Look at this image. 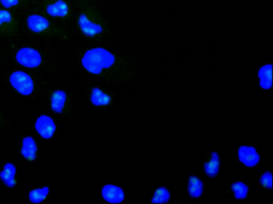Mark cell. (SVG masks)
I'll return each mask as SVG.
<instances>
[{
	"instance_id": "obj_16",
	"label": "cell",
	"mask_w": 273,
	"mask_h": 204,
	"mask_svg": "<svg viewBox=\"0 0 273 204\" xmlns=\"http://www.w3.org/2000/svg\"><path fill=\"white\" fill-rule=\"evenodd\" d=\"M219 155L217 152H213L211 154L209 161L205 164L204 170L206 174L210 177L216 176L219 172Z\"/></svg>"
},
{
	"instance_id": "obj_17",
	"label": "cell",
	"mask_w": 273,
	"mask_h": 204,
	"mask_svg": "<svg viewBox=\"0 0 273 204\" xmlns=\"http://www.w3.org/2000/svg\"><path fill=\"white\" fill-rule=\"evenodd\" d=\"M49 188L47 186L42 189L33 190L29 194V201L33 203H41L47 198Z\"/></svg>"
},
{
	"instance_id": "obj_5",
	"label": "cell",
	"mask_w": 273,
	"mask_h": 204,
	"mask_svg": "<svg viewBox=\"0 0 273 204\" xmlns=\"http://www.w3.org/2000/svg\"><path fill=\"white\" fill-rule=\"evenodd\" d=\"M35 127L39 135L45 139H50L56 131L54 121L47 115L39 117L37 119Z\"/></svg>"
},
{
	"instance_id": "obj_10",
	"label": "cell",
	"mask_w": 273,
	"mask_h": 204,
	"mask_svg": "<svg viewBox=\"0 0 273 204\" xmlns=\"http://www.w3.org/2000/svg\"><path fill=\"white\" fill-rule=\"evenodd\" d=\"M22 155L28 160H34L37 157V146L32 137H25L22 142L21 149Z\"/></svg>"
},
{
	"instance_id": "obj_9",
	"label": "cell",
	"mask_w": 273,
	"mask_h": 204,
	"mask_svg": "<svg viewBox=\"0 0 273 204\" xmlns=\"http://www.w3.org/2000/svg\"><path fill=\"white\" fill-rule=\"evenodd\" d=\"M69 8L64 0H57L55 3L49 4L46 7L47 14L52 17H64L67 16Z\"/></svg>"
},
{
	"instance_id": "obj_21",
	"label": "cell",
	"mask_w": 273,
	"mask_h": 204,
	"mask_svg": "<svg viewBox=\"0 0 273 204\" xmlns=\"http://www.w3.org/2000/svg\"><path fill=\"white\" fill-rule=\"evenodd\" d=\"M12 20L11 13L5 10H0V27L3 23H10Z\"/></svg>"
},
{
	"instance_id": "obj_11",
	"label": "cell",
	"mask_w": 273,
	"mask_h": 204,
	"mask_svg": "<svg viewBox=\"0 0 273 204\" xmlns=\"http://www.w3.org/2000/svg\"><path fill=\"white\" fill-rule=\"evenodd\" d=\"M15 166L11 163H7L4 166L3 170L0 172V178L8 188H12L15 185Z\"/></svg>"
},
{
	"instance_id": "obj_8",
	"label": "cell",
	"mask_w": 273,
	"mask_h": 204,
	"mask_svg": "<svg viewBox=\"0 0 273 204\" xmlns=\"http://www.w3.org/2000/svg\"><path fill=\"white\" fill-rule=\"evenodd\" d=\"M26 24L33 32L39 33L47 30L50 26V22L45 17L40 15H29L26 19Z\"/></svg>"
},
{
	"instance_id": "obj_14",
	"label": "cell",
	"mask_w": 273,
	"mask_h": 204,
	"mask_svg": "<svg viewBox=\"0 0 273 204\" xmlns=\"http://www.w3.org/2000/svg\"><path fill=\"white\" fill-rule=\"evenodd\" d=\"M91 100L95 106H106L111 103V98L99 88L95 87L91 90Z\"/></svg>"
},
{
	"instance_id": "obj_1",
	"label": "cell",
	"mask_w": 273,
	"mask_h": 204,
	"mask_svg": "<svg viewBox=\"0 0 273 204\" xmlns=\"http://www.w3.org/2000/svg\"><path fill=\"white\" fill-rule=\"evenodd\" d=\"M116 57L106 49L96 47L88 50L82 59L84 68L90 73L98 75L115 63Z\"/></svg>"
},
{
	"instance_id": "obj_3",
	"label": "cell",
	"mask_w": 273,
	"mask_h": 204,
	"mask_svg": "<svg viewBox=\"0 0 273 204\" xmlns=\"http://www.w3.org/2000/svg\"><path fill=\"white\" fill-rule=\"evenodd\" d=\"M16 60L19 65L28 68H37L42 64L40 53L35 49L24 47L17 51Z\"/></svg>"
},
{
	"instance_id": "obj_12",
	"label": "cell",
	"mask_w": 273,
	"mask_h": 204,
	"mask_svg": "<svg viewBox=\"0 0 273 204\" xmlns=\"http://www.w3.org/2000/svg\"><path fill=\"white\" fill-rule=\"evenodd\" d=\"M67 95L63 90H56L53 92L51 97V108L56 113L63 112L65 107Z\"/></svg>"
},
{
	"instance_id": "obj_22",
	"label": "cell",
	"mask_w": 273,
	"mask_h": 204,
	"mask_svg": "<svg viewBox=\"0 0 273 204\" xmlns=\"http://www.w3.org/2000/svg\"><path fill=\"white\" fill-rule=\"evenodd\" d=\"M1 5L6 8H9L18 5L19 0H0Z\"/></svg>"
},
{
	"instance_id": "obj_7",
	"label": "cell",
	"mask_w": 273,
	"mask_h": 204,
	"mask_svg": "<svg viewBox=\"0 0 273 204\" xmlns=\"http://www.w3.org/2000/svg\"><path fill=\"white\" fill-rule=\"evenodd\" d=\"M102 195L105 201L109 203H121L125 198L123 190L118 186L111 184L104 186Z\"/></svg>"
},
{
	"instance_id": "obj_20",
	"label": "cell",
	"mask_w": 273,
	"mask_h": 204,
	"mask_svg": "<svg viewBox=\"0 0 273 204\" xmlns=\"http://www.w3.org/2000/svg\"><path fill=\"white\" fill-rule=\"evenodd\" d=\"M261 183L264 188L270 190L272 188V175L270 172L264 173L261 179Z\"/></svg>"
},
{
	"instance_id": "obj_6",
	"label": "cell",
	"mask_w": 273,
	"mask_h": 204,
	"mask_svg": "<svg viewBox=\"0 0 273 204\" xmlns=\"http://www.w3.org/2000/svg\"><path fill=\"white\" fill-rule=\"evenodd\" d=\"M240 161L246 166L252 167L258 165L260 156L257 150L249 146H241L239 150Z\"/></svg>"
},
{
	"instance_id": "obj_19",
	"label": "cell",
	"mask_w": 273,
	"mask_h": 204,
	"mask_svg": "<svg viewBox=\"0 0 273 204\" xmlns=\"http://www.w3.org/2000/svg\"><path fill=\"white\" fill-rule=\"evenodd\" d=\"M231 188L237 199H244L247 197L249 192L248 186L241 182H236L233 184Z\"/></svg>"
},
{
	"instance_id": "obj_18",
	"label": "cell",
	"mask_w": 273,
	"mask_h": 204,
	"mask_svg": "<svg viewBox=\"0 0 273 204\" xmlns=\"http://www.w3.org/2000/svg\"><path fill=\"white\" fill-rule=\"evenodd\" d=\"M170 199L169 191L164 187L158 188L152 199L153 203H166Z\"/></svg>"
},
{
	"instance_id": "obj_2",
	"label": "cell",
	"mask_w": 273,
	"mask_h": 204,
	"mask_svg": "<svg viewBox=\"0 0 273 204\" xmlns=\"http://www.w3.org/2000/svg\"><path fill=\"white\" fill-rule=\"evenodd\" d=\"M9 80L11 86L20 94L29 96L32 94L34 82L28 73L21 70H16L11 73Z\"/></svg>"
},
{
	"instance_id": "obj_13",
	"label": "cell",
	"mask_w": 273,
	"mask_h": 204,
	"mask_svg": "<svg viewBox=\"0 0 273 204\" xmlns=\"http://www.w3.org/2000/svg\"><path fill=\"white\" fill-rule=\"evenodd\" d=\"M272 65L268 64L262 67L259 71L260 85L264 89H270L272 86Z\"/></svg>"
},
{
	"instance_id": "obj_15",
	"label": "cell",
	"mask_w": 273,
	"mask_h": 204,
	"mask_svg": "<svg viewBox=\"0 0 273 204\" xmlns=\"http://www.w3.org/2000/svg\"><path fill=\"white\" fill-rule=\"evenodd\" d=\"M187 189L188 194L191 198H199L203 193V183L197 177L191 176L188 180Z\"/></svg>"
},
{
	"instance_id": "obj_4",
	"label": "cell",
	"mask_w": 273,
	"mask_h": 204,
	"mask_svg": "<svg viewBox=\"0 0 273 204\" xmlns=\"http://www.w3.org/2000/svg\"><path fill=\"white\" fill-rule=\"evenodd\" d=\"M78 25L83 34L89 38H93L103 31L102 25L91 21L85 14L79 16Z\"/></svg>"
}]
</instances>
